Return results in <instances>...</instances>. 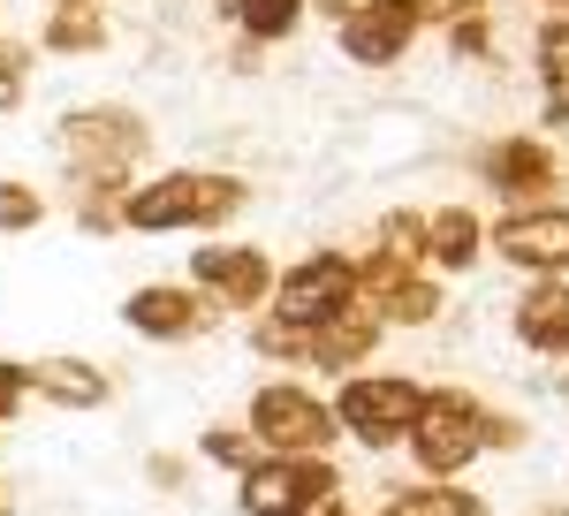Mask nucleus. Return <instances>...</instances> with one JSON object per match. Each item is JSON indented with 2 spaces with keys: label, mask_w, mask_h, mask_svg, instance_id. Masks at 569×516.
Segmentation results:
<instances>
[{
  "label": "nucleus",
  "mask_w": 569,
  "mask_h": 516,
  "mask_svg": "<svg viewBox=\"0 0 569 516\" xmlns=\"http://www.w3.org/2000/svg\"><path fill=\"white\" fill-rule=\"evenodd\" d=\"M509 335L517 349L547 357V365H569V281H525L509 297Z\"/></svg>",
  "instance_id": "obj_14"
},
{
  "label": "nucleus",
  "mask_w": 569,
  "mask_h": 516,
  "mask_svg": "<svg viewBox=\"0 0 569 516\" xmlns=\"http://www.w3.org/2000/svg\"><path fill=\"white\" fill-rule=\"evenodd\" d=\"M380 516H486V494L440 486V478H402V486H388Z\"/></svg>",
  "instance_id": "obj_18"
},
{
  "label": "nucleus",
  "mask_w": 569,
  "mask_h": 516,
  "mask_svg": "<svg viewBox=\"0 0 569 516\" xmlns=\"http://www.w3.org/2000/svg\"><path fill=\"white\" fill-rule=\"evenodd\" d=\"M53 160L69 175V190H107L122 198L144 160H152V122L122 107V99H91V107H69L53 122Z\"/></svg>",
  "instance_id": "obj_1"
},
{
  "label": "nucleus",
  "mask_w": 569,
  "mask_h": 516,
  "mask_svg": "<svg viewBox=\"0 0 569 516\" xmlns=\"http://www.w3.org/2000/svg\"><path fill=\"white\" fill-rule=\"evenodd\" d=\"M228 23L243 46H281L305 31V0H228Z\"/></svg>",
  "instance_id": "obj_20"
},
{
  "label": "nucleus",
  "mask_w": 569,
  "mask_h": 516,
  "mask_svg": "<svg viewBox=\"0 0 569 516\" xmlns=\"http://www.w3.org/2000/svg\"><path fill=\"white\" fill-rule=\"evenodd\" d=\"M107 39H114V23H107V8H99V0H61V8H46V23H39V39H31V53L84 61V53H99Z\"/></svg>",
  "instance_id": "obj_16"
},
{
  "label": "nucleus",
  "mask_w": 569,
  "mask_h": 516,
  "mask_svg": "<svg viewBox=\"0 0 569 516\" xmlns=\"http://www.w3.org/2000/svg\"><path fill=\"white\" fill-rule=\"evenodd\" d=\"M486 258L525 281H569V206H501L486 220Z\"/></svg>",
  "instance_id": "obj_5"
},
{
  "label": "nucleus",
  "mask_w": 569,
  "mask_h": 516,
  "mask_svg": "<svg viewBox=\"0 0 569 516\" xmlns=\"http://www.w3.org/2000/svg\"><path fill=\"white\" fill-rule=\"evenodd\" d=\"M46 8H61V0H46Z\"/></svg>",
  "instance_id": "obj_38"
},
{
  "label": "nucleus",
  "mask_w": 569,
  "mask_h": 516,
  "mask_svg": "<svg viewBox=\"0 0 569 516\" xmlns=\"http://www.w3.org/2000/svg\"><path fill=\"white\" fill-rule=\"evenodd\" d=\"M31 99V39L0 31V115H16Z\"/></svg>",
  "instance_id": "obj_25"
},
{
  "label": "nucleus",
  "mask_w": 569,
  "mask_h": 516,
  "mask_svg": "<svg viewBox=\"0 0 569 516\" xmlns=\"http://www.w3.org/2000/svg\"><path fill=\"white\" fill-rule=\"evenodd\" d=\"M365 16H380V23H395V31H410L418 39V0H357Z\"/></svg>",
  "instance_id": "obj_32"
},
{
  "label": "nucleus",
  "mask_w": 569,
  "mask_h": 516,
  "mask_svg": "<svg viewBox=\"0 0 569 516\" xmlns=\"http://www.w3.org/2000/svg\"><path fill=\"white\" fill-rule=\"evenodd\" d=\"M190 289L206 297V311H266L273 297V258L266 244H228V236H206V251H190Z\"/></svg>",
  "instance_id": "obj_8"
},
{
  "label": "nucleus",
  "mask_w": 569,
  "mask_h": 516,
  "mask_svg": "<svg viewBox=\"0 0 569 516\" xmlns=\"http://www.w3.org/2000/svg\"><path fill=\"white\" fill-rule=\"evenodd\" d=\"M372 251L395 258L402 274H426V214L418 206H388V214L372 220Z\"/></svg>",
  "instance_id": "obj_22"
},
{
  "label": "nucleus",
  "mask_w": 569,
  "mask_h": 516,
  "mask_svg": "<svg viewBox=\"0 0 569 516\" xmlns=\"http://www.w3.org/2000/svg\"><path fill=\"white\" fill-rule=\"evenodd\" d=\"M144 478H152L160 494H182V486H190V464H182V456H152V464H144Z\"/></svg>",
  "instance_id": "obj_33"
},
{
  "label": "nucleus",
  "mask_w": 569,
  "mask_h": 516,
  "mask_svg": "<svg viewBox=\"0 0 569 516\" xmlns=\"http://www.w3.org/2000/svg\"><path fill=\"white\" fill-rule=\"evenodd\" d=\"M539 8H555V16H569V0H539Z\"/></svg>",
  "instance_id": "obj_36"
},
{
  "label": "nucleus",
  "mask_w": 569,
  "mask_h": 516,
  "mask_svg": "<svg viewBox=\"0 0 569 516\" xmlns=\"http://www.w3.org/2000/svg\"><path fill=\"white\" fill-rule=\"evenodd\" d=\"M440 311H448V281H433V274H402V281H395L388 297L372 304V319H380V327H410V335H418V327H433Z\"/></svg>",
  "instance_id": "obj_19"
},
{
  "label": "nucleus",
  "mask_w": 569,
  "mask_h": 516,
  "mask_svg": "<svg viewBox=\"0 0 569 516\" xmlns=\"http://www.w3.org/2000/svg\"><path fill=\"white\" fill-rule=\"evenodd\" d=\"M555 395H569V380H555Z\"/></svg>",
  "instance_id": "obj_37"
},
{
  "label": "nucleus",
  "mask_w": 569,
  "mask_h": 516,
  "mask_svg": "<svg viewBox=\"0 0 569 516\" xmlns=\"http://www.w3.org/2000/svg\"><path fill=\"white\" fill-rule=\"evenodd\" d=\"M77 228L84 236H122V198H107V190H77Z\"/></svg>",
  "instance_id": "obj_28"
},
{
  "label": "nucleus",
  "mask_w": 569,
  "mask_h": 516,
  "mask_svg": "<svg viewBox=\"0 0 569 516\" xmlns=\"http://www.w3.org/2000/svg\"><path fill=\"white\" fill-rule=\"evenodd\" d=\"M335 433H350L357 448H402L418 410H426V380L418 373H350L335 380Z\"/></svg>",
  "instance_id": "obj_3"
},
{
  "label": "nucleus",
  "mask_w": 569,
  "mask_h": 516,
  "mask_svg": "<svg viewBox=\"0 0 569 516\" xmlns=\"http://www.w3.org/2000/svg\"><path fill=\"white\" fill-rule=\"evenodd\" d=\"M335 46H342V61H357V69H395V61L410 53V31H395L380 16L350 8V16L335 23Z\"/></svg>",
  "instance_id": "obj_17"
},
{
  "label": "nucleus",
  "mask_w": 569,
  "mask_h": 516,
  "mask_svg": "<svg viewBox=\"0 0 569 516\" xmlns=\"http://www.w3.org/2000/svg\"><path fill=\"white\" fill-rule=\"evenodd\" d=\"M243 433L259 440V456H335V410L327 395H311L305 380H259L243 403Z\"/></svg>",
  "instance_id": "obj_4"
},
{
  "label": "nucleus",
  "mask_w": 569,
  "mask_h": 516,
  "mask_svg": "<svg viewBox=\"0 0 569 516\" xmlns=\"http://www.w3.org/2000/svg\"><path fill=\"white\" fill-rule=\"evenodd\" d=\"M486 16H493V0H418V31H463Z\"/></svg>",
  "instance_id": "obj_27"
},
{
  "label": "nucleus",
  "mask_w": 569,
  "mask_h": 516,
  "mask_svg": "<svg viewBox=\"0 0 569 516\" xmlns=\"http://www.w3.org/2000/svg\"><path fill=\"white\" fill-rule=\"evenodd\" d=\"M198 228V168H152L122 190V236H182Z\"/></svg>",
  "instance_id": "obj_11"
},
{
  "label": "nucleus",
  "mask_w": 569,
  "mask_h": 516,
  "mask_svg": "<svg viewBox=\"0 0 569 516\" xmlns=\"http://www.w3.org/2000/svg\"><path fill=\"white\" fill-rule=\"evenodd\" d=\"M380 343H388V327H380L365 304H350V311H335L327 327H311V335H305V373H327V380L342 373V380H350V373L372 365V349H380Z\"/></svg>",
  "instance_id": "obj_15"
},
{
  "label": "nucleus",
  "mask_w": 569,
  "mask_h": 516,
  "mask_svg": "<svg viewBox=\"0 0 569 516\" xmlns=\"http://www.w3.org/2000/svg\"><path fill=\"white\" fill-rule=\"evenodd\" d=\"M402 456H410L418 478L463 486L486 456V395H471V387H456V380L426 387V410H418V426L402 440Z\"/></svg>",
  "instance_id": "obj_2"
},
{
  "label": "nucleus",
  "mask_w": 569,
  "mask_h": 516,
  "mask_svg": "<svg viewBox=\"0 0 569 516\" xmlns=\"http://www.w3.org/2000/svg\"><path fill=\"white\" fill-rule=\"evenodd\" d=\"M23 395L46 403V410H69V418H91L114 403V373L91 365V357H31L23 365Z\"/></svg>",
  "instance_id": "obj_12"
},
{
  "label": "nucleus",
  "mask_w": 569,
  "mask_h": 516,
  "mask_svg": "<svg viewBox=\"0 0 569 516\" xmlns=\"http://www.w3.org/2000/svg\"><path fill=\"white\" fill-rule=\"evenodd\" d=\"M479 182L501 206H547V190H562V152L539 137V129H501L479 145Z\"/></svg>",
  "instance_id": "obj_7"
},
{
  "label": "nucleus",
  "mask_w": 569,
  "mask_h": 516,
  "mask_svg": "<svg viewBox=\"0 0 569 516\" xmlns=\"http://www.w3.org/2000/svg\"><path fill=\"white\" fill-rule=\"evenodd\" d=\"M46 190L39 182H23V175H0V236H31V228H46Z\"/></svg>",
  "instance_id": "obj_23"
},
{
  "label": "nucleus",
  "mask_w": 569,
  "mask_h": 516,
  "mask_svg": "<svg viewBox=\"0 0 569 516\" xmlns=\"http://www.w3.org/2000/svg\"><path fill=\"white\" fill-rule=\"evenodd\" d=\"M0 516H16V502H8V486H0Z\"/></svg>",
  "instance_id": "obj_35"
},
{
  "label": "nucleus",
  "mask_w": 569,
  "mask_h": 516,
  "mask_svg": "<svg viewBox=\"0 0 569 516\" xmlns=\"http://www.w3.org/2000/svg\"><path fill=\"white\" fill-rule=\"evenodd\" d=\"M23 403H31V395H23V365H16V357H0V426H16V418H23Z\"/></svg>",
  "instance_id": "obj_30"
},
{
  "label": "nucleus",
  "mask_w": 569,
  "mask_h": 516,
  "mask_svg": "<svg viewBox=\"0 0 569 516\" xmlns=\"http://www.w3.org/2000/svg\"><path fill=\"white\" fill-rule=\"evenodd\" d=\"M479 258H486V214L479 206H463V198L426 206V274H433V281L479 274Z\"/></svg>",
  "instance_id": "obj_13"
},
{
  "label": "nucleus",
  "mask_w": 569,
  "mask_h": 516,
  "mask_svg": "<svg viewBox=\"0 0 569 516\" xmlns=\"http://www.w3.org/2000/svg\"><path fill=\"white\" fill-rule=\"evenodd\" d=\"M122 327H130L137 343L176 349V343H198L206 327H220V319L206 311V297H198L190 281H144V289L122 297Z\"/></svg>",
  "instance_id": "obj_10"
},
{
  "label": "nucleus",
  "mask_w": 569,
  "mask_h": 516,
  "mask_svg": "<svg viewBox=\"0 0 569 516\" xmlns=\"http://www.w3.org/2000/svg\"><path fill=\"white\" fill-rule=\"evenodd\" d=\"M251 357H266V365H305V335L259 311V319H251Z\"/></svg>",
  "instance_id": "obj_26"
},
{
  "label": "nucleus",
  "mask_w": 569,
  "mask_h": 516,
  "mask_svg": "<svg viewBox=\"0 0 569 516\" xmlns=\"http://www.w3.org/2000/svg\"><path fill=\"white\" fill-rule=\"evenodd\" d=\"M448 53H456V61H486V53H493V16H486V23H463V31H448Z\"/></svg>",
  "instance_id": "obj_31"
},
{
  "label": "nucleus",
  "mask_w": 569,
  "mask_h": 516,
  "mask_svg": "<svg viewBox=\"0 0 569 516\" xmlns=\"http://www.w3.org/2000/svg\"><path fill=\"white\" fill-rule=\"evenodd\" d=\"M273 311L266 319H281V327H297V335H311V327H327L335 311H350L357 304V258L350 251H305L297 266H281L273 274Z\"/></svg>",
  "instance_id": "obj_6"
},
{
  "label": "nucleus",
  "mask_w": 569,
  "mask_h": 516,
  "mask_svg": "<svg viewBox=\"0 0 569 516\" xmlns=\"http://www.w3.org/2000/svg\"><path fill=\"white\" fill-rule=\"evenodd\" d=\"M198 464H213V472L243 478L251 464H259V440H251L243 426H206V433H198Z\"/></svg>",
  "instance_id": "obj_24"
},
{
  "label": "nucleus",
  "mask_w": 569,
  "mask_h": 516,
  "mask_svg": "<svg viewBox=\"0 0 569 516\" xmlns=\"http://www.w3.org/2000/svg\"><path fill=\"white\" fill-rule=\"evenodd\" d=\"M525 440H531V426L517 410H493V403H486V456H517Z\"/></svg>",
  "instance_id": "obj_29"
},
{
  "label": "nucleus",
  "mask_w": 569,
  "mask_h": 516,
  "mask_svg": "<svg viewBox=\"0 0 569 516\" xmlns=\"http://www.w3.org/2000/svg\"><path fill=\"white\" fill-rule=\"evenodd\" d=\"M327 486H342L335 456H259L251 472L236 478V509L243 516H297Z\"/></svg>",
  "instance_id": "obj_9"
},
{
  "label": "nucleus",
  "mask_w": 569,
  "mask_h": 516,
  "mask_svg": "<svg viewBox=\"0 0 569 516\" xmlns=\"http://www.w3.org/2000/svg\"><path fill=\"white\" fill-rule=\"evenodd\" d=\"M236 214H251V182L236 168H198V236H220Z\"/></svg>",
  "instance_id": "obj_21"
},
{
  "label": "nucleus",
  "mask_w": 569,
  "mask_h": 516,
  "mask_svg": "<svg viewBox=\"0 0 569 516\" xmlns=\"http://www.w3.org/2000/svg\"><path fill=\"white\" fill-rule=\"evenodd\" d=\"M350 8H357V0H305V16H327V23H342Z\"/></svg>",
  "instance_id": "obj_34"
}]
</instances>
